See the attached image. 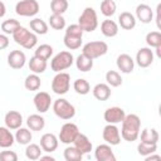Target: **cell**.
<instances>
[{
    "mask_svg": "<svg viewBox=\"0 0 161 161\" xmlns=\"http://www.w3.org/2000/svg\"><path fill=\"white\" fill-rule=\"evenodd\" d=\"M122 127H121V137L127 141V142H133L138 138L140 135V130H141V119L137 114L135 113H130L126 114L123 121L121 122Z\"/></svg>",
    "mask_w": 161,
    "mask_h": 161,
    "instance_id": "cell-1",
    "label": "cell"
},
{
    "mask_svg": "<svg viewBox=\"0 0 161 161\" xmlns=\"http://www.w3.org/2000/svg\"><path fill=\"white\" fill-rule=\"evenodd\" d=\"M13 39L16 44L21 45L25 49H33L36 43H38V36L35 33L28 30L24 26H19L14 33H13Z\"/></svg>",
    "mask_w": 161,
    "mask_h": 161,
    "instance_id": "cell-2",
    "label": "cell"
},
{
    "mask_svg": "<svg viewBox=\"0 0 161 161\" xmlns=\"http://www.w3.org/2000/svg\"><path fill=\"white\" fill-rule=\"evenodd\" d=\"M78 25L82 28L83 31H94L98 26V16L96 10L91 6H87L78 18Z\"/></svg>",
    "mask_w": 161,
    "mask_h": 161,
    "instance_id": "cell-3",
    "label": "cell"
},
{
    "mask_svg": "<svg viewBox=\"0 0 161 161\" xmlns=\"http://www.w3.org/2000/svg\"><path fill=\"white\" fill-rule=\"evenodd\" d=\"M53 112L60 119H72L75 116V107L65 98H58L53 102Z\"/></svg>",
    "mask_w": 161,
    "mask_h": 161,
    "instance_id": "cell-4",
    "label": "cell"
},
{
    "mask_svg": "<svg viewBox=\"0 0 161 161\" xmlns=\"http://www.w3.org/2000/svg\"><path fill=\"white\" fill-rule=\"evenodd\" d=\"M73 63H74L73 54L70 52L63 50V52H59L58 54H55L52 58V60H50V68H52V70H54L55 73H58V72H63V70L70 68Z\"/></svg>",
    "mask_w": 161,
    "mask_h": 161,
    "instance_id": "cell-5",
    "label": "cell"
},
{
    "mask_svg": "<svg viewBox=\"0 0 161 161\" xmlns=\"http://www.w3.org/2000/svg\"><path fill=\"white\" fill-rule=\"evenodd\" d=\"M107 52H108V45L106 42H102V40L88 42L82 48V53L86 54L87 57L92 58V59L99 58V57L104 55Z\"/></svg>",
    "mask_w": 161,
    "mask_h": 161,
    "instance_id": "cell-6",
    "label": "cell"
},
{
    "mask_svg": "<svg viewBox=\"0 0 161 161\" xmlns=\"http://www.w3.org/2000/svg\"><path fill=\"white\" fill-rule=\"evenodd\" d=\"M70 87V75L65 72H58L52 80V91L55 94L63 96L69 91Z\"/></svg>",
    "mask_w": 161,
    "mask_h": 161,
    "instance_id": "cell-7",
    "label": "cell"
},
{
    "mask_svg": "<svg viewBox=\"0 0 161 161\" xmlns=\"http://www.w3.org/2000/svg\"><path fill=\"white\" fill-rule=\"evenodd\" d=\"M15 13L20 16H35L39 13V3L36 0H20L15 5Z\"/></svg>",
    "mask_w": 161,
    "mask_h": 161,
    "instance_id": "cell-8",
    "label": "cell"
},
{
    "mask_svg": "<svg viewBox=\"0 0 161 161\" xmlns=\"http://www.w3.org/2000/svg\"><path fill=\"white\" fill-rule=\"evenodd\" d=\"M78 133H79L78 126L73 122H67L62 126L59 135H58V140L64 145H70V143H73V141L75 140Z\"/></svg>",
    "mask_w": 161,
    "mask_h": 161,
    "instance_id": "cell-9",
    "label": "cell"
},
{
    "mask_svg": "<svg viewBox=\"0 0 161 161\" xmlns=\"http://www.w3.org/2000/svg\"><path fill=\"white\" fill-rule=\"evenodd\" d=\"M102 137L111 146H117L121 142L119 130L116 125H112V123H107V126H104V128L102 131Z\"/></svg>",
    "mask_w": 161,
    "mask_h": 161,
    "instance_id": "cell-10",
    "label": "cell"
},
{
    "mask_svg": "<svg viewBox=\"0 0 161 161\" xmlns=\"http://www.w3.org/2000/svg\"><path fill=\"white\" fill-rule=\"evenodd\" d=\"M33 102L39 113H45L47 111H49V108L52 106L50 94L47 92H36L33 98Z\"/></svg>",
    "mask_w": 161,
    "mask_h": 161,
    "instance_id": "cell-11",
    "label": "cell"
},
{
    "mask_svg": "<svg viewBox=\"0 0 161 161\" xmlns=\"http://www.w3.org/2000/svg\"><path fill=\"white\" fill-rule=\"evenodd\" d=\"M153 52L148 47L140 48L136 53V63L141 68H147L153 63Z\"/></svg>",
    "mask_w": 161,
    "mask_h": 161,
    "instance_id": "cell-12",
    "label": "cell"
},
{
    "mask_svg": "<svg viewBox=\"0 0 161 161\" xmlns=\"http://www.w3.org/2000/svg\"><path fill=\"white\" fill-rule=\"evenodd\" d=\"M125 116H126V112L123 111V108L117 107V106L107 108V109L104 111V114H103L104 121H106L107 123H112V125L121 123V122L123 121Z\"/></svg>",
    "mask_w": 161,
    "mask_h": 161,
    "instance_id": "cell-13",
    "label": "cell"
},
{
    "mask_svg": "<svg viewBox=\"0 0 161 161\" xmlns=\"http://www.w3.org/2000/svg\"><path fill=\"white\" fill-rule=\"evenodd\" d=\"M94 157L97 161H116V156L112 151V146L108 143L98 145L94 150Z\"/></svg>",
    "mask_w": 161,
    "mask_h": 161,
    "instance_id": "cell-14",
    "label": "cell"
},
{
    "mask_svg": "<svg viewBox=\"0 0 161 161\" xmlns=\"http://www.w3.org/2000/svg\"><path fill=\"white\" fill-rule=\"evenodd\" d=\"M59 140L54 133H44L40 137V147L44 152L52 153L58 148Z\"/></svg>",
    "mask_w": 161,
    "mask_h": 161,
    "instance_id": "cell-15",
    "label": "cell"
},
{
    "mask_svg": "<svg viewBox=\"0 0 161 161\" xmlns=\"http://www.w3.org/2000/svg\"><path fill=\"white\" fill-rule=\"evenodd\" d=\"M26 57L21 50H11L8 55V64L13 69H21L25 65Z\"/></svg>",
    "mask_w": 161,
    "mask_h": 161,
    "instance_id": "cell-16",
    "label": "cell"
},
{
    "mask_svg": "<svg viewBox=\"0 0 161 161\" xmlns=\"http://www.w3.org/2000/svg\"><path fill=\"white\" fill-rule=\"evenodd\" d=\"M116 64H117V68L125 74H130L135 68V60L132 59L131 55H128L126 53H122L117 57Z\"/></svg>",
    "mask_w": 161,
    "mask_h": 161,
    "instance_id": "cell-17",
    "label": "cell"
},
{
    "mask_svg": "<svg viewBox=\"0 0 161 161\" xmlns=\"http://www.w3.org/2000/svg\"><path fill=\"white\" fill-rule=\"evenodd\" d=\"M4 122L9 130H18L23 125V116L18 111H9L4 117Z\"/></svg>",
    "mask_w": 161,
    "mask_h": 161,
    "instance_id": "cell-18",
    "label": "cell"
},
{
    "mask_svg": "<svg viewBox=\"0 0 161 161\" xmlns=\"http://www.w3.org/2000/svg\"><path fill=\"white\" fill-rule=\"evenodd\" d=\"M135 18H136V20H140L143 24H148L153 19V11H152L151 6H148L147 4H140L136 6V16Z\"/></svg>",
    "mask_w": 161,
    "mask_h": 161,
    "instance_id": "cell-19",
    "label": "cell"
},
{
    "mask_svg": "<svg viewBox=\"0 0 161 161\" xmlns=\"http://www.w3.org/2000/svg\"><path fill=\"white\" fill-rule=\"evenodd\" d=\"M73 146H74V147H77V148H78L83 155L89 153V152L92 151V148H93L92 142L89 141V138H88L86 135L80 133V132L77 135L75 140L73 141Z\"/></svg>",
    "mask_w": 161,
    "mask_h": 161,
    "instance_id": "cell-20",
    "label": "cell"
},
{
    "mask_svg": "<svg viewBox=\"0 0 161 161\" xmlns=\"http://www.w3.org/2000/svg\"><path fill=\"white\" fill-rule=\"evenodd\" d=\"M136 18L130 11H123L118 16V25L125 30H131L136 26Z\"/></svg>",
    "mask_w": 161,
    "mask_h": 161,
    "instance_id": "cell-21",
    "label": "cell"
},
{
    "mask_svg": "<svg viewBox=\"0 0 161 161\" xmlns=\"http://www.w3.org/2000/svg\"><path fill=\"white\" fill-rule=\"evenodd\" d=\"M92 93L98 101H107L111 97V87L107 83H98L93 87Z\"/></svg>",
    "mask_w": 161,
    "mask_h": 161,
    "instance_id": "cell-22",
    "label": "cell"
},
{
    "mask_svg": "<svg viewBox=\"0 0 161 161\" xmlns=\"http://www.w3.org/2000/svg\"><path fill=\"white\" fill-rule=\"evenodd\" d=\"M101 31L107 38H113L118 34V24L111 19H106L101 23Z\"/></svg>",
    "mask_w": 161,
    "mask_h": 161,
    "instance_id": "cell-23",
    "label": "cell"
},
{
    "mask_svg": "<svg viewBox=\"0 0 161 161\" xmlns=\"http://www.w3.org/2000/svg\"><path fill=\"white\" fill-rule=\"evenodd\" d=\"M26 126L30 131H42L45 126V119L43 116L34 113L26 118Z\"/></svg>",
    "mask_w": 161,
    "mask_h": 161,
    "instance_id": "cell-24",
    "label": "cell"
},
{
    "mask_svg": "<svg viewBox=\"0 0 161 161\" xmlns=\"http://www.w3.org/2000/svg\"><path fill=\"white\" fill-rule=\"evenodd\" d=\"M47 67H48L47 60H44V59H42V58L36 57V55H33L30 58V60H29V69H30L31 73L42 74V73L45 72Z\"/></svg>",
    "mask_w": 161,
    "mask_h": 161,
    "instance_id": "cell-25",
    "label": "cell"
},
{
    "mask_svg": "<svg viewBox=\"0 0 161 161\" xmlns=\"http://www.w3.org/2000/svg\"><path fill=\"white\" fill-rule=\"evenodd\" d=\"M15 137L11 133V131L5 126H0V147L1 148H9L14 145Z\"/></svg>",
    "mask_w": 161,
    "mask_h": 161,
    "instance_id": "cell-26",
    "label": "cell"
},
{
    "mask_svg": "<svg viewBox=\"0 0 161 161\" xmlns=\"http://www.w3.org/2000/svg\"><path fill=\"white\" fill-rule=\"evenodd\" d=\"M138 137L141 138V142L145 143H151V145H157L160 135L155 128H143L141 131V135H138Z\"/></svg>",
    "mask_w": 161,
    "mask_h": 161,
    "instance_id": "cell-27",
    "label": "cell"
},
{
    "mask_svg": "<svg viewBox=\"0 0 161 161\" xmlns=\"http://www.w3.org/2000/svg\"><path fill=\"white\" fill-rule=\"evenodd\" d=\"M75 62V67L80 72H89L92 68H93V59L87 57L86 54H79L77 57V59L74 60Z\"/></svg>",
    "mask_w": 161,
    "mask_h": 161,
    "instance_id": "cell-28",
    "label": "cell"
},
{
    "mask_svg": "<svg viewBox=\"0 0 161 161\" xmlns=\"http://www.w3.org/2000/svg\"><path fill=\"white\" fill-rule=\"evenodd\" d=\"M15 137V141L19 143V145H28L30 143V141L33 140V135H31V131L29 128H25V127H19L14 135Z\"/></svg>",
    "mask_w": 161,
    "mask_h": 161,
    "instance_id": "cell-29",
    "label": "cell"
},
{
    "mask_svg": "<svg viewBox=\"0 0 161 161\" xmlns=\"http://www.w3.org/2000/svg\"><path fill=\"white\" fill-rule=\"evenodd\" d=\"M29 25H30V29L33 30V33H35L36 35H44L48 33V29H49L48 24L40 18H34L33 20H30Z\"/></svg>",
    "mask_w": 161,
    "mask_h": 161,
    "instance_id": "cell-30",
    "label": "cell"
},
{
    "mask_svg": "<svg viewBox=\"0 0 161 161\" xmlns=\"http://www.w3.org/2000/svg\"><path fill=\"white\" fill-rule=\"evenodd\" d=\"M42 86V80H40V77L39 74H35V73H31L29 74L25 80H24V87L28 89V91H31V92H35L40 88Z\"/></svg>",
    "mask_w": 161,
    "mask_h": 161,
    "instance_id": "cell-31",
    "label": "cell"
},
{
    "mask_svg": "<svg viewBox=\"0 0 161 161\" xmlns=\"http://www.w3.org/2000/svg\"><path fill=\"white\" fill-rule=\"evenodd\" d=\"M42 147L36 143H28L26 145V148H25V156L28 160H31V161H35V160H39L40 156H42Z\"/></svg>",
    "mask_w": 161,
    "mask_h": 161,
    "instance_id": "cell-32",
    "label": "cell"
},
{
    "mask_svg": "<svg viewBox=\"0 0 161 161\" xmlns=\"http://www.w3.org/2000/svg\"><path fill=\"white\" fill-rule=\"evenodd\" d=\"M73 88L74 91L80 94V96H86L91 92V84L88 83V80H86L84 78H78L74 80L73 83Z\"/></svg>",
    "mask_w": 161,
    "mask_h": 161,
    "instance_id": "cell-33",
    "label": "cell"
},
{
    "mask_svg": "<svg viewBox=\"0 0 161 161\" xmlns=\"http://www.w3.org/2000/svg\"><path fill=\"white\" fill-rule=\"evenodd\" d=\"M116 10H117V4L114 3V0H102V3H101V13L106 18H109V16L114 15Z\"/></svg>",
    "mask_w": 161,
    "mask_h": 161,
    "instance_id": "cell-34",
    "label": "cell"
},
{
    "mask_svg": "<svg viewBox=\"0 0 161 161\" xmlns=\"http://www.w3.org/2000/svg\"><path fill=\"white\" fill-rule=\"evenodd\" d=\"M68 0H52L50 1V10L53 14L63 15L68 10Z\"/></svg>",
    "mask_w": 161,
    "mask_h": 161,
    "instance_id": "cell-35",
    "label": "cell"
},
{
    "mask_svg": "<svg viewBox=\"0 0 161 161\" xmlns=\"http://www.w3.org/2000/svg\"><path fill=\"white\" fill-rule=\"evenodd\" d=\"M64 158L67 161H80L83 158V153L74 146H68L64 150Z\"/></svg>",
    "mask_w": 161,
    "mask_h": 161,
    "instance_id": "cell-36",
    "label": "cell"
},
{
    "mask_svg": "<svg viewBox=\"0 0 161 161\" xmlns=\"http://www.w3.org/2000/svg\"><path fill=\"white\" fill-rule=\"evenodd\" d=\"M34 55H36V57H39L44 60H48L53 55V47L49 45V44H40V45L36 47Z\"/></svg>",
    "mask_w": 161,
    "mask_h": 161,
    "instance_id": "cell-37",
    "label": "cell"
},
{
    "mask_svg": "<svg viewBox=\"0 0 161 161\" xmlns=\"http://www.w3.org/2000/svg\"><path fill=\"white\" fill-rule=\"evenodd\" d=\"M49 25L54 30H63L65 28V19L63 15L59 14H52L49 16Z\"/></svg>",
    "mask_w": 161,
    "mask_h": 161,
    "instance_id": "cell-38",
    "label": "cell"
},
{
    "mask_svg": "<svg viewBox=\"0 0 161 161\" xmlns=\"http://www.w3.org/2000/svg\"><path fill=\"white\" fill-rule=\"evenodd\" d=\"M106 82L109 87H119L122 84V77L117 70H108L106 73Z\"/></svg>",
    "mask_w": 161,
    "mask_h": 161,
    "instance_id": "cell-39",
    "label": "cell"
},
{
    "mask_svg": "<svg viewBox=\"0 0 161 161\" xmlns=\"http://www.w3.org/2000/svg\"><path fill=\"white\" fill-rule=\"evenodd\" d=\"M20 26V23L16 20V19H8V20H4L1 23V30L4 31V34H11Z\"/></svg>",
    "mask_w": 161,
    "mask_h": 161,
    "instance_id": "cell-40",
    "label": "cell"
},
{
    "mask_svg": "<svg viewBox=\"0 0 161 161\" xmlns=\"http://www.w3.org/2000/svg\"><path fill=\"white\" fill-rule=\"evenodd\" d=\"M146 43L148 48L161 47V33L160 31H150L146 35Z\"/></svg>",
    "mask_w": 161,
    "mask_h": 161,
    "instance_id": "cell-41",
    "label": "cell"
},
{
    "mask_svg": "<svg viewBox=\"0 0 161 161\" xmlns=\"http://www.w3.org/2000/svg\"><path fill=\"white\" fill-rule=\"evenodd\" d=\"M63 42H64V45H65V47H67L69 50H75V49H79V48H80V45H82V38H78V36L64 35Z\"/></svg>",
    "mask_w": 161,
    "mask_h": 161,
    "instance_id": "cell-42",
    "label": "cell"
},
{
    "mask_svg": "<svg viewBox=\"0 0 161 161\" xmlns=\"http://www.w3.org/2000/svg\"><path fill=\"white\" fill-rule=\"evenodd\" d=\"M157 150V145H151V143H145V142H140L137 146V152L138 155L146 157L151 153H155Z\"/></svg>",
    "mask_w": 161,
    "mask_h": 161,
    "instance_id": "cell-43",
    "label": "cell"
},
{
    "mask_svg": "<svg viewBox=\"0 0 161 161\" xmlns=\"http://www.w3.org/2000/svg\"><path fill=\"white\" fill-rule=\"evenodd\" d=\"M83 30L82 28L78 25V24H72L69 26H67L65 29V34L64 35H70V36H78V38H82L83 36Z\"/></svg>",
    "mask_w": 161,
    "mask_h": 161,
    "instance_id": "cell-44",
    "label": "cell"
},
{
    "mask_svg": "<svg viewBox=\"0 0 161 161\" xmlns=\"http://www.w3.org/2000/svg\"><path fill=\"white\" fill-rule=\"evenodd\" d=\"M0 160L1 161H16L18 155L14 151H1L0 152Z\"/></svg>",
    "mask_w": 161,
    "mask_h": 161,
    "instance_id": "cell-45",
    "label": "cell"
},
{
    "mask_svg": "<svg viewBox=\"0 0 161 161\" xmlns=\"http://www.w3.org/2000/svg\"><path fill=\"white\" fill-rule=\"evenodd\" d=\"M9 45V38L6 34H0V50L6 49Z\"/></svg>",
    "mask_w": 161,
    "mask_h": 161,
    "instance_id": "cell-46",
    "label": "cell"
},
{
    "mask_svg": "<svg viewBox=\"0 0 161 161\" xmlns=\"http://www.w3.org/2000/svg\"><path fill=\"white\" fill-rule=\"evenodd\" d=\"M160 11H161V4H158L157 8H156V25H157L158 29L161 28V23H160Z\"/></svg>",
    "mask_w": 161,
    "mask_h": 161,
    "instance_id": "cell-47",
    "label": "cell"
},
{
    "mask_svg": "<svg viewBox=\"0 0 161 161\" xmlns=\"http://www.w3.org/2000/svg\"><path fill=\"white\" fill-rule=\"evenodd\" d=\"M145 158H146V161H151V160H161V156H160V155H155V153H151V155L146 156Z\"/></svg>",
    "mask_w": 161,
    "mask_h": 161,
    "instance_id": "cell-48",
    "label": "cell"
},
{
    "mask_svg": "<svg viewBox=\"0 0 161 161\" xmlns=\"http://www.w3.org/2000/svg\"><path fill=\"white\" fill-rule=\"evenodd\" d=\"M5 14H6V6H5V4L0 0V18H3Z\"/></svg>",
    "mask_w": 161,
    "mask_h": 161,
    "instance_id": "cell-49",
    "label": "cell"
},
{
    "mask_svg": "<svg viewBox=\"0 0 161 161\" xmlns=\"http://www.w3.org/2000/svg\"><path fill=\"white\" fill-rule=\"evenodd\" d=\"M40 160H50V161H54L55 158L53 156H49L48 155V156H40Z\"/></svg>",
    "mask_w": 161,
    "mask_h": 161,
    "instance_id": "cell-50",
    "label": "cell"
},
{
    "mask_svg": "<svg viewBox=\"0 0 161 161\" xmlns=\"http://www.w3.org/2000/svg\"><path fill=\"white\" fill-rule=\"evenodd\" d=\"M160 50H161V47H157V48H156V54H157L158 58H161V52H160Z\"/></svg>",
    "mask_w": 161,
    "mask_h": 161,
    "instance_id": "cell-51",
    "label": "cell"
}]
</instances>
